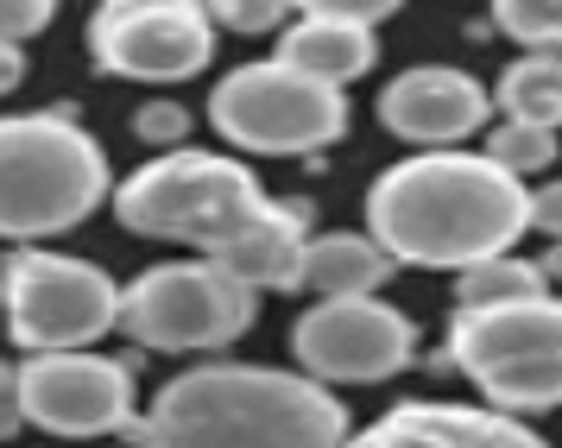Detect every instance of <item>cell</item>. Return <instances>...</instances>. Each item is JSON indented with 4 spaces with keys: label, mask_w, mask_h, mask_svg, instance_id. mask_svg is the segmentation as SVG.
<instances>
[{
    "label": "cell",
    "mask_w": 562,
    "mask_h": 448,
    "mask_svg": "<svg viewBox=\"0 0 562 448\" xmlns=\"http://www.w3.org/2000/svg\"><path fill=\"white\" fill-rule=\"evenodd\" d=\"M531 227V183L506 177L486 152H411L367 190V234L392 266L468 272L518 247Z\"/></svg>",
    "instance_id": "6da1fadb"
},
{
    "label": "cell",
    "mask_w": 562,
    "mask_h": 448,
    "mask_svg": "<svg viewBox=\"0 0 562 448\" xmlns=\"http://www.w3.org/2000/svg\"><path fill=\"white\" fill-rule=\"evenodd\" d=\"M348 404L329 385L247 360L178 373L133 424L139 448H348Z\"/></svg>",
    "instance_id": "7a4b0ae2"
},
{
    "label": "cell",
    "mask_w": 562,
    "mask_h": 448,
    "mask_svg": "<svg viewBox=\"0 0 562 448\" xmlns=\"http://www.w3.org/2000/svg\"><path fill=\"white\" fill-rule=\"evenodd\" d=\"M266 183L222 152H158L114 183V222L146 240H183L203 259H222L272 215Z\"/></svg>",
    "instance_id": "3957f363"
},
{
    "label": "cell",
    "mask_w": 562,
    "mask_h": 448,
    "mask_svg": "<svg viewBox=\"0 0 562 448\" xmlns=\"http://www.w3.org/2000/svg\"><path fill=\"white\" fill-rule=\"evenodd\" d=\"M114 202L102 139L70 114H0V240H52Z\"/></svg>",
    "instance_id": "277c9868"
},
{
    "label": "cell",
    "mask_w": 562,
    "mask_h": 448,
    "mask_svg": "<svg viewBox=\"0 0 562 448\" xmlns=\"http://www.w3.org/2000/svg\"><path fill=\"white\" fill-rule=\"evenodd\" d=\"M449 367L506 417L562 411V298L550 291L499 310H456Z\"/></svg>",
    "instance_id": "5b68a950"
},
{
    "label": "cell",
    "mask_w": 562,
    "mask_h": 448,
    "mask_svg": "<svg viewBox=\"0 0 562 448\" xmlns=\"http://www.w3.org/2000/svg\"><path fill=\"white\" fill-rule=\"evenodd\" d=\"M0 316L7 341L26 354H82L121 328V284L77 253L20 247L0 266Z\"/></svg>",
    "instance_id": "8992f818"
},
{
    "label": "cell",
    "mask_w": 562,
    "mask_h": 448,
    "mask_svg": "<svg viewBox=\"0 0 562 448\" xmlns=\"http://www.w3.org/2000/svg\"><path fill=\"white\" fill-rule=\"evenodd\" d=\"M209 126L254 158H304L348 133V96L279 57L240 64L209 89Z\"/></svg>",
    "instance_id": "52a82bcc"
},
{
    "label": "cell",
    "mask_w": 562,
    "mask_h": 448,
    "mask_svg": "<svg viewBox=\"0 0 562 448\" xmlns=\"http://www.w3.org/2000/svg\"><path fill=\"white\" fill-rule=\"evenodd\" d=\"M259 316V291L228 278L215 259H165L121 284V328L153 354L234 348Z\"/></svg>",
    "instance_id": "ba28073f"
},
{
    "label": "cell",
    "mask_w": 562,
    "mask_h": 448,
    "mask_svg": "<svg viewBox=\"0 0 562 448\" xmlns=\"http://www.w3.org/2000/svg\"><path fill=\"white\" fill-rule=\"evenodd\" d=\"M215 45L222 32L196 0H108L89 13V57L121 82H190Z\"/></svg>",
    "instance_id": "9c48e42d"
},
{
    "label": "cell",
    "mask_w": 562,
    "mask_h": 448,
    "mask_svg": "<svg viewBox=\"0 0 562 448\" xmlns=\"http://www.w3.org/2000/svg\"><path fill=\"white\" fill-rule=\"evenodd\" d=\"M291 354L316 385H385L417 360V323L385 298L310 303L291 323Z\"/></svg>",
    "instance_id": "30bf717a"
},
{
    "label": "cell",
    "mask_w": 562,
    "mask_h": 448,
    "mask_svg": "<svg viewBox=\"0 0 562 448\" xmlns=\"http://www.w3.org/2000/svg\"><path fill=\"white\" fill-rule=\"evenodd\" d=\"M20 417L45 436H114L133 429V373L108 354H32L13 373Z\"/></svg>",
    "instance_id": "8fae6325"
},
{
    "label": "cell",
    "mask_w": 562,
    "mask_h": 448,
    "mask_svg": "<svg viewBox=\"0 0 562 448\" xmlns=\"http://www.w3.org/2000/svg\"><path fill=\"white\" fill-rule=\"evenodd\" d=\"M493 121V89L456 64H411L380 89V126L411 152H461Z\"/></svg>",
    "instance_id": "7c38bea8"
},
{
    "label": "cell",
    "mask_w": 562,
    "mask_h": 448,
    "mask_svg": "<svg viewBox=\"0 0 562 448\" xmlns=\"http://www.w3.org/2000/svg\"><path fill=\"white\" fill-rule=\"evenodd\" d=\"M348 448H557L537 436L525 417H506L493 404H449V399H411L385 417L360 424Z\"/></svg>",
    "instance_id": "4fadbf2b"
},
{
    "label": "cell",
    "mask_w": 562,
    "mask_h": 448,
    "mask_svg": "<svg viewBox=\"0 0 562 448\" xmlns=\"http://www.w3.org/2000/svg\"><path fill=\"white\" fill-rule=\"evenodd\" d=\"M279 64L291 70L316 76V82H329V89H348L360 76L380 64V38H373V25L348 20V7L341 0H316V7H297L291 25L279 32V51H272Z\"/></svg>",
    "instance_id": "5bb4252c"
},
{
    "label": "cell",
    "mask_w": 562,
    "mask_h": 448,
    "mask_svg": "<svg viewBox=\"0 0 562 448\" xmlns=\"http://www.w3.org/2000/svg\"><path fill=\"white\" fill-rule=\"evenodd\" d=\"M398 272L385 247L373 234H355V227H335V234H310L304 266H297V284L291 291H310V303H335V298H380L385 278Z\"/></svg>",
    "instance_id": "9a60e30c"
},
{
    "label": "cell",
    "mask_w": 562,
    "mask_h": 448,
    "mask_svg": "<svg viewBox=\"0 0 562 448\" xmlns=\"http://www.w3.org/2000/svg\"><path fill=\"white\" fill-rule=\"evenodd\" d=\"M493 114L537 133H562V57H512L493 82Z\"/></svg>",
    "instance_id": "2e32d148"
},
{
    "label": "cell",
    "mask_w": 562,
    "mask_h": 448,
    "mask_svg": "<svg viewBox=\"0 0 562 448\" xmlns=\"http://www.w3.org/2000/svg\"><path fill=\"white\" fill-rule=\"evenodd\" d=\"M525 298H550L537 259L499 253V259H481V266L456 272V310H499V303H525Z\"/></svg>",
    "instance_id": "e0dca14e"
},
{
    "label": "cell",
    "mask_w": 562,
    "mask_h": 448,
    "mask_svg": "<svg viewBox=\"0 0 562 448\" xmlns=\"http://www.w3.org/2000/svg\"><path fill=\"white\" fill-rule=\"evenodd\" d=\"M481 152H486V158H493V165H499L506 177H518V183H531V177H543L550 165H557L562 139H557V133H537V126L499 121V126H486Z\"/></svg>",
    "instance_id": "ac0fdd59"
},
{
    "label": "cell",
    "mask_w": 562,
    "mask_h": 448,
    "mask_svg": "<svg viewBox=\"0 0 562 448\" xmlns=\"http://www.w3.org/2000/svg\"><path fill=\"white\" fill-rule=\"evenodd\" d=\"M493 25L518 45V57H562V0H499Z\"/></svg>",
    "instance_id": "d6986e66"
},
{
    "label": "cell",
    "mask_w": 562,
    "mask_h": 448,
    "mask_svg": "<svg viewBox=\"0 0 562 448\" xmlns=\"http://www.w3.org/2000/svg\"><path fill=\"white\" fill-rule=\"evenodd\" d=\"M133 139H146V146H158V152H183V139H190V108L171 101V96L133 108Z\"/></svg>",
    "instance_id": "ffe728a7"
},
{
    "label": "cell",
    "mask_w": 562,
    "mask_h": 448,
    "mask_svg": "<svg viewBox=\"0 0 562 448\" xmlns=\"http://www.w3.org/2000/svg\"><path fill=\"white\" fill-rule=\"evenodd\" d=\"M291 13H297V7H272V0H215V7H209L215 32H222V25H228V32H284Z\"/></svg>",
    "instance_id": "44dd1931"
},
{
    "label": "cell",
    "mask_w": 562,
    "mask_h": 448,
    "mask_svg": "<svg viewBox=\"0 0 562 448\" xmlns=\"http://www.w3.org/2000/svg\"><path fill=\"white\" fill-rule=\"evenodd\" d=\"M52 0H0V45H26V38H38L45 25H52Z\"/></svg>",
    "instance_id": "7402d4cb"
},
{
    "label": "cell",
    "mask_w": 562,
    "mask_h": 448,
    "mask_svg": "<svg viewBox=\"0 0 562 448\" xmlns=\"http://www.w3.org/2000/svg\"><path fill=\"white\" fill-rule=\"evenodd\" d=\"M531 227L543 240H562V177H550V183L531 190Z\"/></svg>",
    "instance_id": "603a6c76"
},
{
    "label": "cell",
    "mask_w": 562,
    "mask_h": 448,
    "mask_svg": "<svg viewBox=\"0 0 562 448\" xmlns=\"http://www.w3.org/2000/svg\"><path fill=\"white\" fill-rule=\"evenodd\" d=\"M20 82H26V51L0 45V96H13Z\"/></svg>",
    "instance_id": "cb8c5ba5"
},
{
    "label": "cell",
    "mask_w": 562,
    "mask_h": 448,
    "mask_svg": "<svg viewBox=\"0 0 562 448\" xmlns=\"http://www.w3.org/2000/svg\"><path fill=\"white\" fill-rule=\"evenodd\" d=\"M537 272H543V284L562 298V240H543V253H537Z\"/></svg>",
    "instance_id": "d4e9b609"
},
{
    "label": "cell",
    "mask_w": 562,
    "mask_h": 448,
    "mask_svg": "<svg viewBox=\"0 0 562 448\" xmlns=\"http://www.w3.org/2000/svg\"><path fill=\"white\" fill-rule=\"evenodd\" d=\"M13 399V373H7V360H0V404Z\"/></svg>",
    "instance_id": "484cf974"
}]
</instances>
